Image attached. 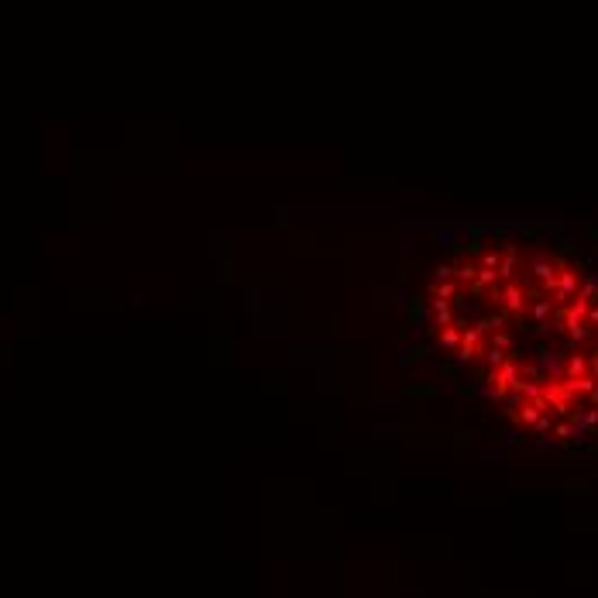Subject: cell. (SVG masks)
<instances>
[{"mask_svg": "<svg viewBox=\"0 0 598 598\" xmlns=\"http://www.w3.org/2000/svg\"><path fill=\"white\" fill-rule=\"evenodd\" d=\"M430 355L540 444L598 433V268L567 244L481 234L451 244L417 296Z\"/></svg>", "mask_w": 598, "mask_h": 598, "instance_id": "1", "label": "cell"}]
</instances>
